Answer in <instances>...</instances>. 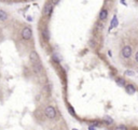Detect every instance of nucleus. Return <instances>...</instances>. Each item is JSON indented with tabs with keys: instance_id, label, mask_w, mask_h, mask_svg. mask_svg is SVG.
<instances>
[{
	"instance_id": "obj_1",
	"label": "nucleus",
	"mask_w": 138,
	"mask_h": 130,
	"mask_svg": "<svg viewBox=\"0 0 138 130\" xmlns=\"http://www.w3.org/2000/svg\"><path fill=\"white\" fill-rule=\"evenodd\" d=\"M45 115H46V117L48 118H50V119L55 118V116H56V110H55L54 106L49 105L48 108L45 109Z\"/></svg>"
},
{
	"instance_id": "obj_2",
	"label": "nucleus",
	"mask_w": 138,
	"mask_h": 130,
	"mask_svg": "<svg viewBox=\"0 0 138 130\" xmlns=\"http://www.w3.org/2000/svg\"><path fill=\"white\" fill-rule=\"evenodd\" d=\"M33 37V31H31L30 27H25L23 28L22 30V38L24 40H29L30 38Z\"/></svg>"
},
{
	"instance_id": "obj_3",
	"label": "nucleus",
	"mask_w": 138,
	"mask_h": 130,
	"mask_svg": "<svg viewBox=\"0 0 138 130\" xmlns=\"http://www.w3.org/2000/svg\"><path fill=\"white\" fill-rule=\"evenodd\" d=\"M29 59H30L31 64L33 65H37V64H41L40 63V58L39 56H38V53L37 52H30V54H29Z\"/></svg>"
},
{
	"instance_id": "obj_4",
	"label": "nucleus",
	"mask_w": 138,
	"mask_h": 130,
	"mask_svg": "<svg viewBox=\"0 0 138 130\" xmlns=\"http://www.w3.org/2000/svg\"><path fill=\"white\" fill-rule=\"evenodd\" d=\"M121 54H122V56L124 58H130L131 55H132V47L128 46V45L124 46L122 49V51H121Z\"/></svg>"
},
{
	"instance_id": "obj_5",
	"label": "nucleus",
	"mask_w": 138,
	"mask_h": 130,
	"mask_svg": "<svg viewBox=\"0 0 138 130\" xmlns=\"http://www.w3.org/2000/svg\"><path fill=\"white\" fill-rule=\"evenodd\" d=\"M52 11H53V4H51V3H46V4L44 5V9H43V12H44V14H45L46 16H51Z\"/></svg>"
},
{
	"instance_id": "obj_6",
	"label": "nucleus",
	"mask_w": 138,
	"mask_h": 130,
	"mask_svg": "<svg viewBox=\"0 0 138 130\" xmlns=\"http://www.w3.org/2000/svg\"><path fill=\"white\" fill-rule=\"evenodd\" d=\"M8 13L3 10H0V22H3V20H7L8 19Z\"/></svg>"
},
{
	"instance_id": "obj_7",
	"label": "nucleus",
	"mask_w": 138,
	"mask_h": 130,
	"mask_svg": "<svg viewBox=\"0 0 138 130\" xmlns=\"http://www.w3.org/2000/svg\"><path fill=\"white\" fill-rule=\"evenodd\" d=\"M34 67V70L35 72L38 73V74H41V72H42V66H41V64H37V65H33Z\"/></svg>"
},
{
	"instance_id": "obj_8",
	"label": "nucleus",
	"mask_w": 138,
	"mask_h": 130,
	"mask_svg": "<svg viewBox=\"0 0 138 130\" xmlns=\"http://www.w3.org/2000/svg\"><path fill=\"white\" fill-rule=\"evenodd\" d=\"M107 16H108V11L107 10H101L100 13H99V19L105 20L106 18H107Z\"/></svg>"
},
{
	"instance_id": "obj_9",
	"label": "nucleus",
	"mask_w": 138,
	"mask_h": 130,
	"mask_svg": "<svg viewBox=\"0 0 138 130\" xmlns=\"http://www.w3.org/2000/svg\"><path fill=\"white\" fill-rule=\"evenodd\" d=\"M118 17H117L116 15H114L113 16V18H112V20H111V24H110V30H111V29H112V28H114V27H117V26H118Z\"/></svg>"
},
{
	"instance_id": "obj_10",
	"label": "nucleus",
	"mask_w": 138,
	"mask_h": 130,
	"mask_svg": "<svg viewBox=\"0 0 138 130\" xmlns=\"http://www.w3.org/2000/svg\"><path fill=\"white\" fill-rule=\"evenodd\" d=\"M126 90H127V93H128V94H134L135 91H136L135 87L133 86V85H131V84L126 85Z\"/></svg>"
},
{
	"instance_id": "obj_11",
	"label": "nucleus",
	"mask_w": 138,
	"mask_h": 130,
	"mask_svg": "<svg viewBox=\"0 0 138 130\" xmlns=\"http://www.w3.org/2000/svg\"><path fill=\"white\" fill-rule=\"evenodd\" d=\"M117 83H118L120 86H125V81L123 79H118L117 80Z\"/></svg>"
},
{
	"instance_id": "obj_12",
	"label": "nucleus",
	"mask_w": 138,
	"mask_h": 130,
	"mask_svg": "<svg viewBox=\"0 0 138 130\" xmlns=\"http://www.w3.org/2000/svg\"><path fill=\"white\" fill-rule=\"evenodd\" d=\"M104 120H105L106 123H108V124H112V123H113L112 118L109 117V116H105V117H104Z\"/></svg>"
},
{
	"instance_id": "obj_13",
	"label": "nucleus",
	"mask_w": 138,
	"mask_h": 130,
	"mask_svg": "<svg viewBox=\"0 0 138 130\" xmlns=\"http://www.w3.org/2000/svg\"><path fill=\"white\" fill-rule=\"evenodd\" d=\"M42 34H43V37L45 38V40H49V31H48V29H44V30L42 31Z\"/></svg>"
},
{
	"instance_id": "obj_14",
	"label": "nucleus",
	"mask_w": 138,
	"mask_h": 130,
	"mask_svg": "<svg viewBox=\"0 0 138 130\" xmlns=\"http://www.w3.org/2000/svg\"><path fill=\"white\" fill-rule=\"evenodd\" d=\"M114 130H127V128H126L125 126H123V125H119V126H117L116 128H114Z\"/></svg>"
},
{
	"instance_id": "obj_15",
	"label": "nucleus",
	"mask_w": 138,
	"mask_h": 130,
	"mask_svg": "<svg viewBox=\"0 0 138 130\" xmlns=\"http://www.w3.org/2000/svg\"><path fill=\"white\" fill-rule=\"evenodd\" d=\"M125 74H126V75H128V76H132V75H134V71L126 70V71H125Z\"/></svg>"
},
{
	"instance_id": "obj_16",
	"label": "nucleus",
	"mask_w": 138,
	"mask_h": 130,
	"mask_svg": "<svg viewBox=\"0 0 138 130\" xmlns=\"http://www.w3.org/2000/svg\"><path fill=\"white\" fill-rule=\"evenodd\" d=\"M52 59L55 61V63H59V59L56 57V55H53V56H52Z\"/></svg>"
},
{
	"instance_id": "obj_17",
	"label": "nucleus",
	"mask_w": 138,
	"mask_h": 130,
	"mask_svg": "<svg viewBox=\"0 0 138 130\" xmlns=\"http://www.w3.org/2000/svg\"><path fill=\"white\" fill-rule=\"evenodd\" d=\"M135 59H136V61L138 63V52L136 53V55H135Z\"/></svg>"
},
{
	"instance_id": "obj_18",
	"label": "nucleus",
	"mask_w": 138,
	"mask_h": 130,
	"mask_svg": "<svg viewBox=\"0 0 138 130\" xmlns=\"http://www.w3.org/2000/svg\"><path fill=\"white\" fill-rule=\"evenodd\" d=\"M89 130H95V127H92V126H90V127H89Z\"/></svg>"
},
{
	"instance_id": "obj_19",
	"label": "nucleus",
	"mask_w": 138,
	"mask_h": 130,
	"mask_svg": "<svg viewBox=\"0 0 138 130\" xmlns=\"http://www.w3.org/2000/svg\"><path fill=\"white\" fill-rule=\"evenodd\" d=\"M73 130H77V129H73Z\"/></svg>"
}]
</instances>
